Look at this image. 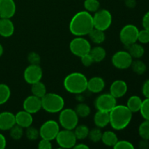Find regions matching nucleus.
Segmentation results:
<instances>
[{"label":"nucleus","instance_id":"9","mask_svg":"<svg viewBox=\"0 0 149 149\" xmlns=\"http://www.w3.org/2000/svg\"><path fill=\"white\" fill-rule=\"evenodd\" d=\"M138 33L139 30L135 25H126L121 29L119 39L125 46L131 45L138 41Z\"/></svg>","mask_w":149,"mask_h":149},{"label":"nucleus","instance_id":"13","mask_svg":"<svg viewBox=\"0 0 149 149\" xmlns=\"http://www.w3.org/2000/svg\"><path fill=\"white\" fill-rule=\"evenodd\" d=\"M42 76H43V71L39 65L30 64L29 66L26 67L23 73L25 81L30 84L41 81Z\"/></svg>","mask_w":149,"mask_h":149},{"label":"nucleus","instance_id":"27","mask_svg":"<svg viewBox=\"0 0 149 149\" xmlns=\"http://www.w3.org/2000/svg\"><path fill=\"white\" fill-rule=\"evenodd\" d=\"M31 90L32 95L39 97V98H42L47 93L46 86L41 81L32 84Z\"/></svg>","mask_w":149,"mask_h":149},{"label":"nucleus","instance_id":"42","mask_svg":"<svg viewBox=\"0 0 149 149\" xmlns=\"http://www.w3.org/2000/svg\"><path fill=\"white\" fill-rule=\"evenodd\" d=\"M52 146L51 144V141L42 138L38 144V148L39 149H51Z\"/></svg>","mask_w":149,"mask_h":149},{"label":"nucleus","instance_id":"37","mask_svg":"<svg viewBox=\"0 0 149 149\" xmlns=\"http://www.w3.org/2000/svg\"><path fill=\"white\" fill-rule=\"evenodd\" d=\"M140 112L145 120H149V98H146L143 100Z\"/></svg>","mask_w":149,"mask_h":149},{"label":"nucleus","instance_id":"19","mask_svg":"<svg viewBox=\"0 0 149 149\" xmlns=\"http://www.w3.org/2000/svg\"><path fill=\"white\" fill-rule=\"evenodd\" d=\"M105 81L100 77H94L87 81V90L93 93H99L105 88Z\"/></svg>","mask_w":149,"mask_h":149},{"label":"nucleus","instance_id":"35","mask_svg":"<svg viewBox=\"0 0 149 149\" xmlns=\"http://www.w3.org/2000/svg\"><path fill=\"white\" fill-rule=\"evenodd\" d=\"M102 134H103V132H101L100 128L97 127L96 128H93L91 130L89 131L88 137L87 138H89V139L92 142L97 143L101 141Z\"/></svg>","mask_w":149,"mask_h":149},{"label":"nucleus","instance_id":"7","mask_svg":"<svg viewBox=\"0 0 149 149\" xmlns=\"http://www.w3.org/2000/svg\"><path fill=\"white\" fill-rule=\"evenodd\" d=\"M94 28L102 31H106L112 23L111 13L106 9L98 10L93 15Z\"/></svg>","mask_w":149,"mask_h":149},{"label":"nucleus","instance_id":"10","mask_svg":"<svg viewBox=\"0 0 149 149\" xmlns=\"http://www.w3.org/2000/svg\"><path fill=\"white\" fill-rule=\"evenodd\" d=\"M55 140L58 145L63 148H74L77 141L74 131L65 129L60 130Z\"/></svg>","mask_w":149,"mask_h":149},{"label":"nucleus","instance_id":"31","mask_svg":"<svg viewBox=\"0 0 149 149\" xmlns=\"http://www.w3.org/2000/svg\"><path fill=\"white\" fill-rule=\"evenodd\" d=\"M130 67L132 68V71L137 74L139 75H142L146 71V65L144 63L143 61H140V60H136V61H132V64H131Z\"/></svg>","mask_w":149,"mask_h":149},{"label":"nucleus","instance_id":"40","mask_svg":"<svg viewBox=\"0 0 149 149\" xmlns=\"http://www.w3.org/2000/svg\"><path fill=\"white\" fill-rule=\"evenodd\" d=\"M28 61L30 64L33 65H39L41 61V57L38 53L35 52H31L28 55Z\"/></svg>","mask_w":149,"mask_h":149},{"label":"nucleus","instance_id":"14","mask_svg":"<svg viewBox=\"0 0 149 149\" xmlns=\"http://www.w3.org/2000/svg\"><path fill=\"white\" fill-rule=\"evenodd\" d=\"M23 110L29 112L31 114L37 113L42 109L41 98L33 95L29 96L23 101Z\"/></svg>","mask_w":149,"mask_h":149},{"label":"nucleus","instance_id":"33","mask_svg":"<svg viewBox=\"0 0 149 149\" xmlns=\"http://www.w3.org/2000/svg\"><path fill=\"white\" fill-rule=\"evenodd\" d=\"M138 133L142 139L149 141V120H145L138 127Z\"/></svg>","mask_w":149,"mask_h":149},{"label":"nucleus","instance_id":"20","mask_svg":"<svg viewBox=\"0 0 149 149\" xmlns=\"http://www.w3.org/2000/svg\"><path fill=\"white\" fill-rule=\"evenodd\" d=\"M15 26L10 18H0V36L10 37L14 33Z\"/></svg>","mask_w":149,"mask_h":149},{"label":"nucleus","instance_id":"44","mask_svg":"<svg viewBox=\"0 0 149 149\" xmlns=\"http://www.w3.org/2000/svg\"><path fill=\"white\" fill-rule=\"evenodd\" d=\"M142 25L144 29L149 31V11L144 15L142 20Z\"/></svg>","mask_w":149,"mask_h":149},{"label":"nucleus","instance_id":"32","mask_svg":"<svg viewBox=\"0 0 149 149\" xmlns=\"http://www.w3.org/2000/svg\"><path fill=\"white\" fill-rule=\"evenodd\" d=\"M100 1L98 0H85L84 1V7L89 13H95L100 9Z\"/></svg>","mask_w":149,"mask_h":149},{"label":"nucleus","instance_id":"34","mask_svg":"<svg viewBox=\"0 0 149 149\" xmlns=\"http://www.w3.org/2000/svg\"><path fill=\"white\" fill-rule=\"evenodd\" d=\"M23 128L15 124L11 129L10 130V135L13 140L18 141L23 135Z\"/></svg>","mask_w":149,"mask_h":149},{"label":"nucleus","instance_id":"22","mask_svg":"<svg viewBox=\"0 0 149 149\" xmlns=\"http://www.w3.org/2000/svg\"><path fill=\"white\" fill-rule=\"evenodd\" d=\"M127 51L130 53V55L132 56V58H136V59H139L143 55H144L145 52V49L144 47L141 45H139L138 43H133L131 45H126L125 46Z\"/></svg>","mask_w":149,"mask_h":149},{"label":"nucleus","instance_id":"36","mask_svg":"<svg viewBox=\"0 0 149 149\" xmlns=\"http://www.w3.org/2000/svg\"><path fill=\"white\" fill-rule=\"evenodd\" d=\"M26 135L28 139L30 140V141H36L39 138V137H40L39 130H38L36 128L31 126L26 128Z\"/></svg>","mask_w":149,"mask_h":149},{"label":"nucleus","instance_id":"11","mask_svg":"<svg viewBox=\"0 0 149 149\" xmlns=\"http://www.w3.org/2000/svg\"><path fill=\"white\" fill-rule=\"evenodd\" d=\"M116 106V98L110 93L99 95L95 100V106L97 111L110 112Z\"/></svg>","mask_w":149,"mask_h":149},{"label":"nucleus","instance_id":"3","mask_svg":"<svg viewBox=\"0 0 149 149\" xmlns=\"http://www.w3.org/2000/svg\"><path fill=\"white\" fill-rule=\"evenodd\" d=\"M87 78L82 73H71L64 79V88L72 94H81L87 90Z\"/></svg>","mask_w":149,"mask_h":149},{"label":"nucleus","instance_id":"39","mask_svg":"<svg viewBox=\"0 0 149 149\" xmlns=\"http://www.w3.org/2000/svg\"><path fill=\"white\" fill-rule=\"evenodd\" d=\"M138 41H139L141 44L149 43V31L145 29L141 31H139Z\"/></svg>","mask_w":149,"mask_h":149},{"label":"nucleus","instance_id":"43","mask_svg":"<svg viewBox=\"0 0 149 149\" xmlns=\"http://www.w3.org/2000/svg\"><path fill=\"white\" fill-rule=\"evenodd\" d=\"M142 93L146 98H149V79L144 82L142 87Z\"/></svg>","mask_w":149,"mask_h":149},{"label":"nucleus","instance_id":"5","mask_svg":"<svg viewBox=\"0 0 149 149\" xmlns=\"http://www.w3.org/2000/svg\"><path fill=\"white\" fill-rule=\"evenodd\" d=\"M59 125L63 129L74 130L78 125L79 116L73 109H64L60 111Z\"/></svg>","mask_w":149,"mask_h":149},{"label":"nucleus","instance_id":"21","mask_svg":"<svg viewBox=\"0 0 149 149\" xmlns=\"http://www.w3.org/2000/svg\"><path fill=\"white\" fill-rule=\"evenodd\" d=\"M110 122L109 113L102 111H97L94 116V123L97 127L103 128L107 126Z\"/></svg>","mask_w":149,"mask_h":149},{"label":"nucleus","instance_id":"2","mask_svg":"<svg viewBox=\"0 0 149 149\" xmlns=\"http://www.w3.org/2000/svg\"><path fill=\"white\" fill-rule=\"evenodd\" d=\"M110 122L109 124L115 130L125 129L130 123L132 118V113L127 106L116 105L109 112Z\"/></svg>","mask_w":149,"mask_h":149},{"label":"nucleus","instance_id":"4","mask_svg":"<svg viewBox=\"0 0 149 149\" xmlns=\"http://www.w3.org/2000/svg\"><path fill=\"white\" fill-rule=\"evenodd\" d=\"M41 100L42 108L48 113H58L63 109L65 106L64 99L56 93H46Z\"/></svg>","mask_w":149,"mask_h":149},{"label":"nucleus","instance_id":"8","mask_svg":"<svg viewBox=\"0 0 149 149\" xmlns=\"http://www.w3.org/2000/svg\"><path fill=\"white\" fill-rule=\"evenodd\" d=\"M60 132V125L55 120H47L42 124L39 129L41 138L52 141L56 138Z\"/></svg>","mask_w":149,"mask_h":149},{"label":"nucleus","instance_id":"45","mask_svg":"<svg viewBox=\"0 0 149 149\" xmlns=\"http://www.w3.org/2000/svg\"><path fill=\"white\" fill-rule=\"evenodd\" d=\"M6 146H7V140L2 134L0 133V149L5 148Z\"/></svg>","mask_w":149,"mask_h":149},{"label":"nucleus","instance_id":"18","mask_svg":"<svg viewBox=\"0 0 149 149\" xmlns=\"http://www.w3.org/2000/svg\"><path fill=\"white\" fill-rule=\"evenodd\" d=\"M15 115L16 124L23 128L29 127L31 126L33 124V116L31 113L26 111H20Z\"/></svg>","mask_w":149,"mask_h":149},{"label":"nucleus","instance_id":"24","mask_svg":"<svg viewBox=\"0 0 149 149\" xmlns=\"http://www.w3.org/2000/svg\"><path fill=\"white\" fill-rule=\"evenodd\" d=\"M143 100L140 97L137 95H132L129 97L127 102V106L132 113L140 111Z\"/></svg>","mask_w":149,"mask_h":149},{"label":"nucleus","instance_id":"30","mask_svg":"<svg viewBox=\"0 0 149 149\" xmlns=\"http://www.w3.org/2000/svg\"><path fill=\"white\" fill-rule=\"evenodd\" d=\"M75 111L76 113H77L79 117L81 118H85L87 116H88L90 114V112H91V110H90V106H88L86 103H80L76 106L75 108Z\"/></svg>","mask_w":149,"mask_h":149},{"label":"nucleus","instance_id":"38","mask_svg":"<svg viewBox=\"0 0 149 149\" xmlns=\"http://www.w3.org/2000/svg\"><path fill=\"white\" fill-rule=\"evenodd\" d=\"M114 149H134L135 147L127 141H118L113 147Z\"/></svg>","mask_w":149,"mask_h":149},{"label":"nucleus","instance_id":"29","mask_svg":"<svg viewBox=\"0 0 149 149\" xmlns=\"http://www.w3.org/2000/svg\"><path fill=\"white\" fill-rule=\"evenodd\" d=\"M89 131H90V129L88 127L84 125H77L74 128V132L77 140H84L88 137Z\"/></svg>","mask_w":149,"mask_h":149},{"label":"nucleus","instance_id":"23","mask_svg":"<svg viewBox=\"0 0 149 149\" xmlns=\"http://www.w3.org/2000/svg\"><path fill=\"white\" fill-rule=\"evenodd\" d=\"M101 141L104 145L107 146L113 147V146L118 141L117 135L113 131H106L102 134Z\"/></svg>","mask_w":149,"mask_h":149},{"label":"nucleus","instance_id":"25","mask_svg":"<svg viewBox=\"0 0 149 149\" xmlns=\"http://www.w3.org/2000/svg\"><path fill=\"white\" fill-rule=\"evenodd\" d=\"M90 55L93 58L94 63H100L105 59L106 56V51L103 47L100 46H96L91 48L90 52Z\"/></svg>","mask_w":149,"mask_h":149},{"label":"nucleus","instance_id":"6","mask_svg":"<svg viewBox=\"0 0 149 149\" xmlns=\"http://www.w3.org/2000/svg\"><path fill=\"white\" fill-rule=\"evenodd\" d=\"M69 48L72 54L77 57H81L90 53L91 45L90 42L82 36H77L71 41Z\"/></svg>","mask_w":149,"mask_h":149},{"label":"nucleus","instance_id":"46","mask_svg":"<svg viewBox=\"0 0 149 149\" xmlns=\"http://www.w3.org/2000/svg\"><path fill=\"white\" fill-rule=\"evenodd\" d=\"M125 3L129 8H134L136 6V0H125Z\"/></svg>","mask_w":149,"mask_h":149},{"label":"nucleus","instance_id":"15","mask_svg":"<svg viewBox=\"0 0 149 149\" xmlns=\"http://www.w3.org/2000/svg\"><path fill=\"white\" fill-rule=\"evenodd\" d=\"M16 13L14 0H0V18H11Z\"/></svg>","mask_w":149,"mask_h":149},{"label":"nucleus","instance_id":"12","mask_svg":"<svg viewBox=\"0 0 149 149\" xmlns=\"http://www.w3.org/2000/svg\"><path fill=\"white\" fill-rule=\"evenodd\" d=\"M111 62L113 66L118 69H127L130 67L132 58L127 50H120L113 54Z\"/></svg>","mask_w":149,"mask_h":149},{"label":"nucleus","instance_id":"49","mask_svg":"<svg viewBox=\"0 0 149 149\" xmlns=\"http://www.w3.org/2000/svg\"><path fill=\"white\" fill-rule=\"evenodd\" d=\"M3 52H4V48H3V46L1 45V44L0 43V57L3 55Z\"/></svg>","mask_w":149,"mask_h":149},{"label":"nucleus","instance_id":"28","mask_svg":"<svg viewBox=\"0 0 149 149\" xmlns=\"http://www.w3.org/2000/svg\"><path fill=\"white\" fill-rule=\"evenodd\" d=\"M11 96V90L8 85L0 84V106L7 103Z\"/></svg>","mask_w":149,"mask_h":149},{"label":"nucleus","instance_id":"41","mask_svg":"<svg viewBox=\"0 0 149 149\" xmlns=\"http://www.w3.org/2000/svg\"><path fill=\"white\" fill-rule=\"evenodd\" d=\"M80 58H81V63H82L85 67L90 66V65L94 63V61H93V58H92V56L90 55V53L86 54V55L80 57Z\"/></svg>","mask_w":149,"mask_h":149},{"label":"nucleus","instance_id":"1","mask_svg":"<svg viewBox=\"0 0 149 149\" xmlns=\"http://www.w3.org/2000/svg\"><path fill=\"white\" fill-rule=\"evenodd\" d=\"M93 29L94 24L93 15L86 10L76 13L69 23L70 32L77 36L88 35Z\"/></svg>","mask_w":149,"mask_h":149},{"label":"nucleus","instance_id":"48","mask_svg":"<svg viewBox=\"0 0 149 149\" xmlns=\"http://www.w3.org/2000/svg\"><path fill=\"white\" fill-rule=\"evenodd\" d=\"M74 148L76 149H89V146L84 143H78L74 146Z\"/></svg>","mask_w":149,"mask_h":149},{"label":"nucleus","instance_id":"17","mask_svg":"<svg viewBox=\"0 0 149 149\" xmlns=\"http://www.w3.org/2000/svg\"><path fill=\"white\" fill-rule=\"evenodd\" d=\"M16 124L15 115L10 111L0 113V130H10Z\"/></svg>","mask_w":149,"mask_h":149},{"label":"nucleus","instance_id":"16","mask_svg":"<svg viewBox=\"0 0 149 149\" xmlns=\"http://www.w3.org/2000/svg\"><path fill=\"white\" fill-rule=\"evenodd\" d=\"M127 84L125 81L121 79L113 81L110 87V94L115 98H120L125 95L127 92Z\"/></svg>","mask_w":149,"mask_h":149},{"label":"nucleus","instance_id":"26","mask_svg":"<svg viewBox=\"0 0 149 149\" xmlns=\"http://www.w3.org/2000/svg\"><path fill=\"white\" fill-rule=\"evenodd\" d=\"M89 37H90V40L95 44H99L103 43L106 39V34L104 33V31L100 30L94 28L88 34Z\"/></svg>","mask_w":149,"mask_h":149},{"label":"nucleus","instance_id":"47","mask_svg":"<svg viewBox=\"0 0 149 149\" xmlns=\"http://www.w3.org/2000/svg\"><path fill=\"white\" fill-rule=\"evenodd\" d=\"M148 146H149L148 141V140H146V139H143L139 143V147L141 148H143V149L148 148Z\"/></svg>","mask_w":149,"mask_h":149}]
</instances>
